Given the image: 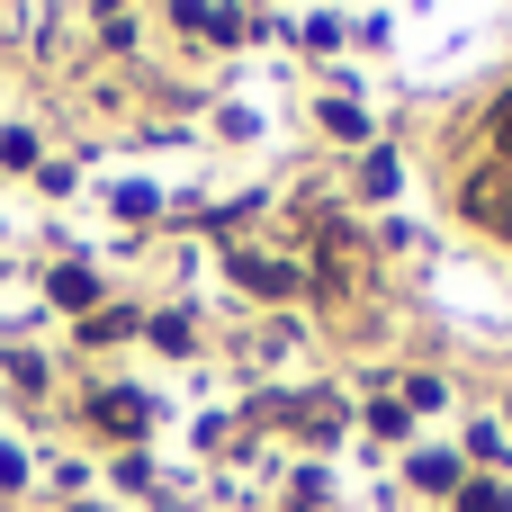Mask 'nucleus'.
I'll return each mask as SVG.
<instances>
[{"instance_id":"7ed1b4c3","label":"nucleus","mask_w":512,"mask_h":512,"mask_svg":"<svg viewBox=\"0 0 512 512\" xmlns=\"http://www.w3.org/2000/svg\"><path fill=\"white\" fill-rule=\"evenodd\" d=\"M414 486H432V495H441V486H459V459H441V450H432V459H414Z\"/></svg>"},{"instance_id":"f257e3e1","label":"nucleus","mask_w":512,"mask_h":512,"mask_svg":"<svg viewBox=\"0 0 512 512\" xmlns=\"http://www.w3.org/2000/svg\"><path fill=\"white\" fill-rule=\"evenodd\" d=\"M234 279H243V288H261V297H279V288H297V270H279L270 252H234Z\"/></svg>"},{"instance_id":"f03ea898","label":"nucleus","mask_w":512,"mask_h":512,"mask_svg":"<svg viewBox=\"0 0 512 512\" xmlns=\"http://www.w3.org/2000/svg\"><path fill=\"white\" fill-rule=\"evenodd\" d=\"M99 423H108V432H144V423H153V405L117 387V396H99Z\"/></svg>"},{"instance_id":"423d86ee","label":"nucleus","mask_w":512,"mask_h":512,"mask_svg":"<svg viewBox=\"0 0 512 512\" xmlns=\"http://www.w3.org/2000/svg\"><path fill=\"white\" fill-rule=\"evenodd\" d=\"M504 135H512V99H504Z\"/></svg>"},{"instance_id":"39448f33","label":"nucleus","mask_w":512,"mask_h":512,"mask_svg":"<svg viewBox=\"0 0 512 512\" xmlns=\"http://www.w3.org/2000/svg\"><path fill=\"white\" fill-rule=\"evenodd\" d=\"M18 477H27V459H18V450L0 441V486H18Z\"/></svg>"},{"instance_id":"20e7f679","label":"nucleus","mask_w":512,"mask_h":512,"mask_svg":"<svg viewBox=\"0 0 512 512\" xmlns=\"http://www.w3.org/2000/svg\"><path fill=\"white\" fill-rule=\"evenodd\" d=\"M90 288H99L90 270H54V297H63V306H90Z\"/></svg>"}]
</instances>
